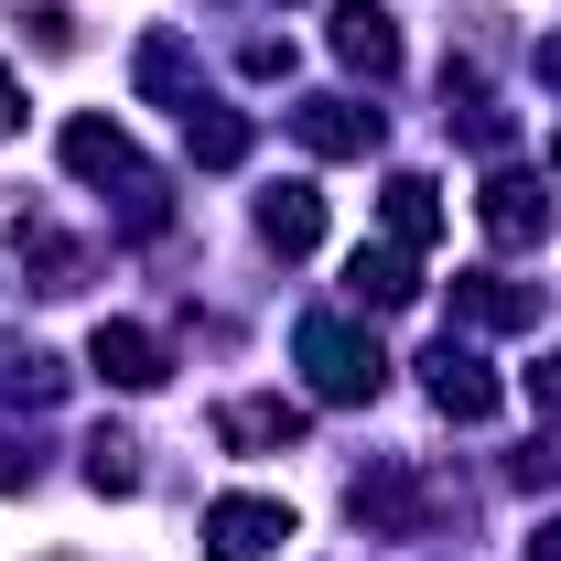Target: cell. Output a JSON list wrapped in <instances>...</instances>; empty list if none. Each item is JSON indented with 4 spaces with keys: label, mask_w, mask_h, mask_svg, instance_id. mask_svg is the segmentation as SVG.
<instances>
[{
    "label": "cell",
    "mask_w": 561,
    "mask_h": 561,
    "mask_svg": "<svg viewBox=\"0 0 561 561\" xmlns=\"http://www.w3.org/2000/svg\"><path fill=\"white\" fill-rule=\"evenodd\" d=\"M302 367H313V400H378V378H389L378 335H356V324H335V313L302 324Z\"/></svg>",
    "instance_id": "cell-1"
},
{
    "label": "cell",
    "mask_w": 561,
    "mask_h": 561,
    "mask_svg": "<svg viewBox=\"0 0 561 561\" xmlns=\"http://www.w3.org/2000/svg\"><path fill=\"white\" fill-rule=\"evenodd\" d=\"M280 540H291V507L280 496H216L206 507V551L216 561H271Z\"/></svg>",
    "instance_id": "cell-2"
},
{
    "label": "cell",
    "mask_w": 561,
    "mask_h": 561,
    "mask_svg": "<svg viewBox=\"0 0 561 561\" xmlns=\"http://www.w3.org/2000/svg\"><path fill=\"white\" fill-rule=\"evenodd\" d=\"M476 216H486V238H496V249H529V238H551V195H540L529 173H496Z\"/></svg>",
    "instance_id": "cell-3"
},
{
    "label": "cell",
    "mask_w": 561,
    "mask_h": 561,
    "mask_svg": "<svg viewBox=\"0 0 561 561\" xmlns=\"http://www.w3.org/2000/svg\"><path fill=\"white\" fill-rule=\"evenodd\" d=\"M335 55H346L356 76H400V22H389L378 0H346V11H335Z\"/></svg>",
    "instance_id": "cell-4"
},
{
    "label": "cell",
    "mask_w": 561,
    "mask_h": 561,
    "mask_svg": "<svg viewBox=\"0 0 561 561\" xmlns=\"http://www.w3.org/2000/svg\"><path fill=\"white\" fill-rule=\"evenodd\" d=\"M291 130H302V151H324V162H356V151L378 140V108H356V98H313Z\"/></svg>",
    "instance_id": "cell-5"
},
{
    "label": "cell",
    "mask_w": 561,
    "mask_h": 561,
    "mask_svg": "<svg viewBox=\"0 0 561 561\" xmlns=\"http://www.w3.org/2000/svg\"><path fill=\"white\" fill-rule=\"evenodd\" d=\"M87 356H98L108 389H162V335H140V324H98Z\"/></svg>",
    "instance_id": "cell-6"
},
{
    "label": "cell",
    "mask_w": 561,
    "mask_h": 561,
    "mask_svg": "<svg viewBox=\"0 0 561 561\" xmlns=\"http://www.w3.org/2000/svg\"><path fill=\"white\" fill-rule=\"evenodd\" d=\"M432 411H443V421H486L496 411V378L465 346H432Z\"/></svg>",
    "instance_id": "cell-7"
},
{
    "label": "cell",
    "mask_w": 561,
    "mask_h": 561,
    "mask_svg": "<svg viewBox=\"0 0 561 561\" xmlns=\"http://www.w3.org/2000/svg\"><path fill=\"white\" fill-rule=\"evenodd\" d=\"M66 162L87 173V184H130V195H151V184H140V162H130V140L108 130V119H76V130H66Z\"/></svg>",
    "instance_id": "cell-8"
},
{
    "label": "cell",
    "mask_w": 561,
    "mask_h": 561,
    "mask_svg": "<svg viewBox=\"0 0 561 561\" xmlns=\"http://www.w3.org/2000/svg\"><path fill=\"white\" fill-rule=\"evenodd\" d=\"M260 238H271V249H313V238H324V195H313V184L260 195Z\"/></svg>",
    "instance_id": "cell-9"
},
{
    "label": "cell",
    "mask_w": 561,
    "mask_h": 561,
    "mask_svg": "<svg viewBox=\"0 0 561 561\" xmlns=\"http://www.w3.org/2000/svg\"><path fill=\"white\" fill-rule=\"evenodd\" d=\"M346 280H356V302H378V313H400V302L421 291V280H411V249H356Z\"/></svg>",
    "instance_id": "cell-10"
},
{
    "label": "cell",
    "mask_w": 561,
    "mask_h": 561,
    "mask_svg": "<svg viewBox=\"0 0 561 561\" xmlns=\"http://www.w3.org/2000/svg\"><path fill=\"white\" fill-rule=\"evenodd\" d=\"M432 238H443V206H432L421 173H400L389 184V249H432Z\"/></svg>",
    "instance_id": "cell-11"
},
{
    "label": "cell",
    "mask_w": 561,
    "mask_h": 561,
    "mask_svg": "<svg viewBox=\"0 0 561 561\" xmlns=\"http://www.w3.org/2000/svg\"><path fill=\"white\" fill-rule=\"evenodd\" d=\"M454 302H465V324H529V313H540V291H518V280H465V291H454Z\"/></svg>",
    "instance_id": "cell-12"
},
{
    "label": "cell",
    "mask_w": 561,
    "mask_h": 561,
    "mask_svg": "<svg viewBox=\"0 0 561 561\" xmlns=\"http://www.w3.org/2000/svg\"><path fill=\"white\" fill-rule=\"evenodd\" d=\"M55 389H66V367L44 346H0V400H55Z\"/></svg>",
    "instance_id": "cell-13"
},
{
    "label": "cell",
    "mask_w": 561,
    "mask_h": 561,
    "mask_svg": "<svg viewBox=\"0 0 561 561\" xmlns=\"http://www.w3.org/2000/svg\"><path fill=\"white\" fill-rule=\"evenodd\" d=\"M216 432H227V443H291V432H302V411H291V400H238Z\"/></svg>",
    "instance_id": "cell-14"
},
{
    "label": "cell",
    "mask_w": 561,
    "mask_h": 561,
    "mask_svg": "<svg viewBox=\"0 0 561 561\" xmlns=\"http://www.w3.org/2000/svg\"><path fill=\"white\" fill-rule=\"evenodd\" d=\"M87 486H98V496H130V486H140V454L119 443V432H98V443H87Z\"/></svg>",
    "instance_id": "cell-15"
},
{
    "label": "cell",
    "mask_w": 561,
    "mask_h": 561,
    "mask_svg": "<svg viewBox=\"0 0 561 561\" xmlns=\"http://www.w3.org/2000/svg\"><path fill=\"white\" fill-rule=\"evenodd\" d=\"M411 476H367V486H356V518H378V529H411Z\"/></svg>",
    "instance_id": "cell-16"
},
{
    "label": "cell",
    "mask_w": 561,
    "mask_h": 561,
    "mask_svg": "<svg viewBox=\"0 0 561 561\" xmlns=\"http://www.w3.org/2000/svg\"><path fill=\"white\" fill-rule=\"evenodd\" d=\"M529 411L561 421V356H540V367H529Z\"/></svg>",
    "instance_id": "cell-17"
},
{
    "label": "cell",
    "mask_w": 561,
    "mask_h": 561,
    "mask_svg": "<svg viewBox=\"0 0 561 561\" xmlns=\"http://www.w3.org/2000/svg\"><path fill=\"white\" fill-rule=\"evenodd\" d=\"M0 486H33V454H11V443H0Z\"/></svg>",
    "instance_id": "cell-18"
},
{
    "label": "cell",
    "mask_w": 561,
    "mask_h": 561,
    "mask_svg": "<svg viewBox=\"0 0 561 561\" xmlns=\"http://www.w3.org/2000/svg\"><path fill=\"white\" fill-rule=\"evenodd\" d=\"M11 119H22V87H11V66H0V130H11Z\"/></svg>",
    "instance_id": "cell-19"
},
{
    "label": "cell",
    "mask_w": 561,
    "mask_h": 561,
    "mask_svg": "<svg viewBox=\"0 0 561 561\" xmlns=\"http://www.w3.org/2000/svg\"><path fill=\"white\" fill-rule=\"evenodd\" d=\"M529 561H561V518H551V529H540V540H529Z\"/></svg>",
    "instance_id": "cell-20"
}]
</instances>
